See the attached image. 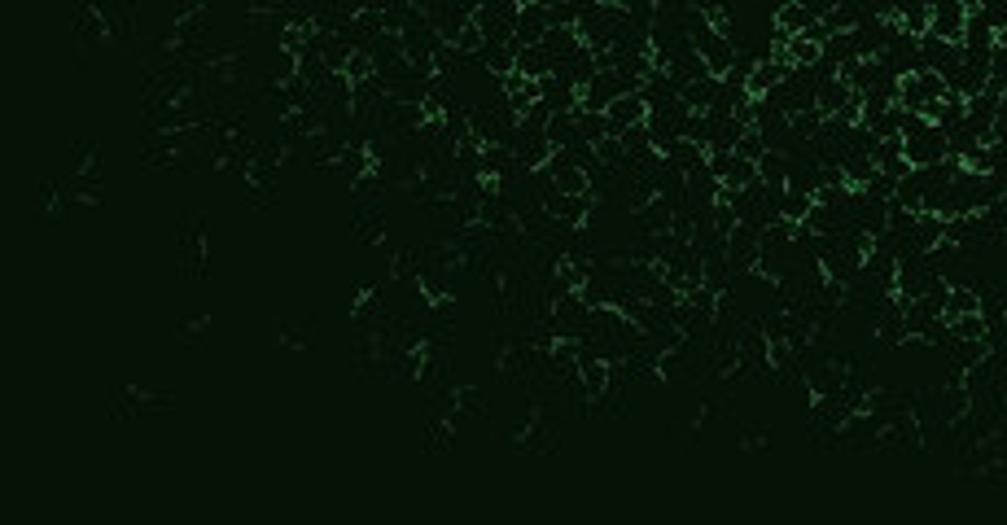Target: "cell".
<instances>
[{
  "label": "cell",
  "instance_id": "cell-1",
  "mask_svg": "<svg viewBox=\"0 0 1007 525\" xmlns=\"http://www.w3.org/2000/svg\"><path fill=\"white\" fill-rule=\"evenodd\" d=\"M964 316H981V294H973V289H950L941 320L955 325V320H964Z\"/></svg>",
  "mask_w": 1007,
  "mask_h": 525
},
{
  "label": "cell",
  "instance_id": "cell-2",
  "mask_svg": "<svg viewBox=\"0 0 1007 525\" xmlns=\"http://www.w3.org/2000/svg\"><path fill=\"white\" fill-rule=\"evenodd\" d=\"M736 154L744 158V163H762V154H767V140H762V131H758V128L744 131V136H740V145H736Z\"/></svg>",
  "mask_w": 1007,
  "mask_h": 525
}]
</instances>
